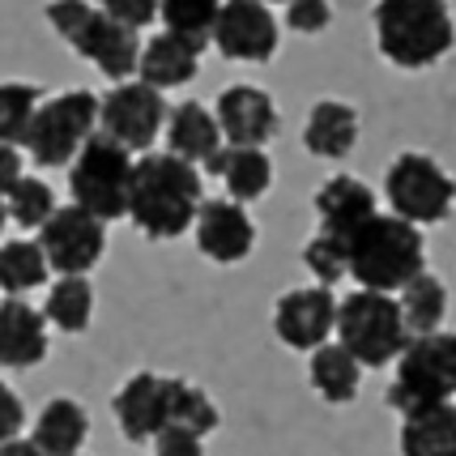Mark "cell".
Here are the masks:
<instances>
[{
    "mask_svg": "<svg viewBox=\"0 0 456 456\" xmlns=\"http://www.w3.org/2000/svg\"><path fill=\"white\" fill-rule=\"evenodd\" d=\"M200 171L179 162L175 154H141L133 159V183H128V214L145 239L167 243L192 231L200 209Z\"/></svg>",
    "mask_w": 456,
    "mask_h": 456,
    "instance_id": "6da1fadb",
    "label": "cell"
},
{
    "mask_svg": "<svg viewBox=\"0 0 456 456\" xmlns=\"http://www.w3.org/2000/svg\"><path fill=\"white\" fill-rule=\"evenodd\" d=\"M341 248H346V278H354L358 290L393 295L410 286L418 273H427L422 231L393 214H371L358 231L341 239Z\"/></svg>",
    "mask_w": 456,
    "mask_h": 456,
    "instance_id": "7a4b0ae2",
    "label": "cell"
},
{
    "mask_svg": "<svg viewBox=\"0 0 456 456\" xmlns=\"http://www.w3.org/2000/svg\"><path fill=\"white\" fill-rule=\"evenodd\" d=\"M376 47L388 64L422 73L456 47V21L448 0H376Z\"/></svg>",
    "mask_w": 456,
    "mask_h": 456,
    "instance_id": "3957f363",
    "label": "cell"
},
{
    "mask_svg": "<svg viewBox=\"0 0 456 456\" xmlns=\"http://www.w3.org/2000/svg\"><path fill=\"white\" fill-rule=\"evenodd\" d=\"M43 13H47V26H52L81 60H90L102 77H111L116 86L119 81H133L137 56H141L137 30L111 21L102 9H94L90 0H52Z\"/></svg>",
    "mask_w": 456,
    "mask_h": 456,
    "instance_id": "277c9868",
    "label": "cell"
},
{
    "mask_svg": "<svg viewBox=\"0 0 456 456\" xmlns=\"http://www.w3.org/2000/svg\"><path fill=\"white\" fill-rule=\"evenodd\" d=\"M456 397V333H422L410 338L397 354V376L388 384V405L401 418L427 405H444Z\"/></svg>",
    "mask_w": 456,
    "mask_h": 456,
    "instance_id": "5b68a950",
    "label": "cell"
},
{
    "mask_svg": "<svg viewBox=\"0 0 456 456\" xmlns=\"http://www.w3.org/2000/svg\"><path fill=\"white\" fill-rule=\"evenodd\" d=\"M338 346L354 358L358 367H388L405 350V320H401L397 295H376V290H354L338 303Z\"/></svg>",
    "mask_w": 456,
    "mask_h": 456,
    "instance_id": "8992f818",
    "label": "cell"
},
{
    "mask_svg": "<svg viewBox=\"0 0 456 456\" xmlns=\"http://www.w3.org/2000/svg\"><path fill=\"white\" fill-rule=\"evenodd\" d=\"M128 183H133V154L102 133H94L69 162V197L102 226L128 214Z\"/></svg>",
    "mask_w": 456,
    "mask_h": 456,
    "instance_id": "52a82bcc",
    "label": "cell"
},
{
    "mask_svg": "<svg viewBox=\"0 0 456 456\" xmlns=\"http://www.w3.org/2000/svg\"><path fill=\"white\" fill-rule=\"evenodd\" d=\"M94 133H99V94L64 90V94H52L39 102L21 150L39 167H69Z\"/></svg>",
    "mask_w": 456,
    "mask_h": 456,
    "instance_id": "ba28073f",
    "label": "cell"
},
{
    "mask_svg": "<svg viewBox=\"0 0 456 456\" xmlns=\"http://www.w3.org/2000/svg\"><path fill=\"white\" fill-rule=\"evenodd\" d=\"M384 197L393 205V218L410 226H436L448 222L456 209V179L436 159L405 150L384 171Z\"/></svg>",
    "mask_w": 456,
    "mask_h": 456,
    "instance_id": "9c48e42d",
    "label": "cell"
},
{
    "mask_svg": "<svg viewBox=\"0 0 456 456\" xmlns=\"http://www.w3.org/2000/svg\"><path fill=\"white\" fill-rule=\"evenodd\" d=\"M167 99L141 81H119L99 99V133L124 145L128 154H150L167 128Z\"/></svg>",
    "mask_w": 456,
    "mask_h": 456,
    "instance_id": "30bf717a",
    "label": "cell"
},
{
    "mask_svg": "<svg viewBox=\"0 0 456 456\" xmlns=\"http://www.w3.org/2000/svg\"><path fill=\"white\" fill-rule=\"evenodd\" d=\"M35 243L47 269H56L60 278H86L107 252V226L77 205H64V209L56 205V214L39 226Z\"/></svg>",
    "mask_w": 456,
    "mask_h": 456,
    "instance_id": "8fae6325",
    "label": "cell"
},
{
    "mask_svg": "<svg viewBox=\"0 0 456 456\" xmlns=\"http://www.w3.org/2000/svg\"><path fill=\"white\" fill-rule=\"evenodd\" d=\"M278 18L269 13V4L260 0H222L218 21L209 43L218 47L226 60H243V64H265L278 52Z\"/></svg>",
    "mask_w": 456,
    "mask_h": 456,
    "instance_id": "7c38bea8",
    "label": "cell"
},
{
    "mask_svg": "<svg viewBox=\"0 0 456 456\" xmlns=\"http://www.w3.org/2000/svg\"><path fill=\"white\" fill-rule=\"evenodd\" d=\"M333 324H338V295L329 286H298L286 290L273 307V333L281 346L290 350H320L324 341L333 338Z\"/></svg>",
    "mask_w": 456,
    "mask_h": 456,
    "instance_id": "4fadbf2b",
    "label": "cell"
},
{
    "mask_svg": "<svg viewBox=\"0 0 456 456\" xmlns=\"http://www.w3.org/2000/svg\"><path fill=\"white\" fill-rule=\"evenodd\" d=\"M218 133L231 150H265L278 137V102L260 86H226L214 107Z\"/></svg>",
    "mask_w": 456,
    "mask_h": 456,
    "instance_id": "5bb4252c",
    "label": "cell"
},
{
    "mask_svg": "<svg viewBox=\"0 0 456 456\" xmlns=\"http://www.w3.org/2000/svg\"><path fill=\"white\" fill-rule=\"evenodd\" d=\"M192 235H197V248L214 265H239V260L252 256V248H256V226L248 218V209L226 197L200 200Z\"/></svg>",
    "mask_w": 456,
    "mask_h": 456,
    "instance_id": "9a60e30c",
    "label": "cell"
},
{
    "mask_svg": "<svg viewBox=\"0 0 456 456\" xmlns=\"http://www.w3.org/2000/svg\"><path fill=\"white\" fill-rule=\"evenodd\" d=\"M111 414L119 422V436L133 444H150L167 427V376L159 371H137L119 384L111 397Z\"/></svg>",
    "mask_w": 456,
    "mask_h": 456,
    "instance_id": "2e32d148",
    "label": "cell"
},
{
    "mask_svg": "<svg viewBox=\"0 0 456 456\" xmlns=\"http://www.w3.org/2000/svg\"><path fill=\"white\" fill-rule=\"evenodd\" d=\"M47 358V320L26 298H0V367L30 371Z\"/></svg>",
    "mask_w": 456,
    "mask_h": 456,
    "instance_id": "e0dca14e",
    "label": "cell"
},
{
    "mask_svg": "<svg viewBox=\"0 0 456 456\" xmlns=\"http://www.w3.org/2000/svg\"><path fill=\"white\" fill-rule=\"evenodd\" d=\"M379 214L376 209V192L362 183L358 175H329L316 192V218L320 231L333 239H346L350 231H358L362 222Z\"/></svg>",
    "mask_w": 456,
    "mask_h": 456,
    "instance_id": "ac0fdd59",
    "label": "cell"
},
{
    "mask_svg": "<svg viewBox=\"0 0 456 456\" xmlns=\"http://www.w3.org/2000/svg\"><path fill=\"white\" fill-rule=\"evenodd\" d=\"M167 150L179 162H188V167H200V162L214 159L222 150V133L214 111L197 99H183L179 107H171L167 111Z\"/></svg>",
    "mask_w": 456,
    "mask_h": 456,
    "instance_id": "d6986e66",
    "label": "cell"
},
{
    "mask_svg": "<svg viewBox=\"0 0 456 456\" xmlns=\"http://www.w3.org/2000/svg\"><path fill=\"white\" fill-rule=\"evenodd\" d=\"M200 69V52L192 43L175 39V35H167L159 30L154 39L141 43V56H137V81L141 86H150V90H175V86H188V81L197 77Z\"/></svg>",
    "mask_w": 456,
    "mask_h": 456,
    "instance_id": "ffe728a7",
    "label": "cell"
},
{
    "mask_svg": "<svg viewBox=\"0 0 456 456\" xmlns=\"http://www.w3.org/2000/svg\"><path fill=\"white\" fill-rule=\"evenodd\" d=\"M205 171L226 183V200H235V205H252V200H260L273 188V162H269L265 150H231V145H222L218 154L205 162Z\"/></svg>",
    "mask_w": 456,
    "mask_h": 456,
    "instance_id": "44dd1931",
    "label": "cell"
},
{
    "mask_svg": "<svg viewBox=\"0 0 456 456\" xmlns=\"http://www.w3.org/2000/svg\"><path fill=\"white\" fill-rule=\"evenodd\" d=\"M90 436V414L73 397H52L35 418V448L43 456H81Z\"/></svg>",
    "mask_w": 456,
    "mask_h": 456,
    "instance_id": "7402d4cb",
    "label": "cell"
},
{
    "mask_svg": "<svg viewBox=\"0 0 456 456\" xmlns=\"http://www.w3.org/2000/svg\"><path fill=\"white\" fill-rule=\"evenodd\" d=\"M303 145L316 159H346L358 145V111L341 99H320L312 107V116H307Z\"/></svg>",
    "mask_w": 456,
    "mask_h": 456,
    "instance_id": "603a6c76",
    "label": "cell"
},
{
    "mask_svg": "<svg viewBox=\"0 0 456 456\" xmlns=\"http://www.w3.org/2000/svg\"><path fill=\"white\" fill-rule=\"evenodd\" d=\"M401 456H456V405H427L401 418Z\"/></svg>",
    "mask_w": 456,
    "mask_h": 456,
    "instance_id": "cb8c5ba5",
    "label": "cell"
},
{
    "mask_svg": "<svg viewBox=\"0 0 456 456\" xmlns=\"http://www.w3.org/2000/svg\"><path fill=\"white\" fill-rule=\"evenodd\" d=\"M307 379L329 405H350L358 397V384H362V367L341 350L338 341H324L320 350H312Z\"/></svg>",
    "mask_w": 456,
    "mask_h": 456,
    "instance_id": "d4e9b609",
    "label": "cell"
},
{
    "mask_svg": "<svg viewBox=\"0 0 456 456\" xmlns=\"http://www.w3.org/2000/svg\"><path fill=\"white\" fill-rule=\"evenodd\" d=\"M397 307L405 320V333L422 338V333H439L444 316H448V286L436 273H418L410 286L397 290Z\"/></svg>",
    "mask_w": 456,
    "mask_h": 456,
    "instance_id": "484cf974",
    "label": "cell"
},
{
    "mask_svg": "<svg viewBox=\"0 0 456 456\" xmlns=\"http://www.w3.org/2000/svg\"><path fill=\"white\" fill-rule=\"evenodd\" d=\"M218 422H222L218 405L200 384L183 376H167V427H183L197 439H205L218 431Z\"/></svg>",
    "mask_w": 456,
    "mask_h": 456,
    "instance_id": "4316f807",
    "label": "cell"
},
{
    "mask_svg": "<svg viewBox=\"0 0 456 456\" xmlns=\"http://www.w3.org/2000/svg\"><path fill=\"white\" fill-rule=\"evenodd\" d=\"M43 320L60 333H86L94 320V286L90 278H56L43 303Z\"/></svg>",
    "mask_w": 456,
    "mask_h": 456,
    "instance_id": "83f0119b",
    "label": "cell"
},
{
    "mask_svg": "<svg viewBox=\"0 0 456 456\" xmlns=\"http://www.w3.org/2000/svg\"><path fill=\"white\" fill-rule=\"evenodd\" d=\"M47 260H43L35 239H9L0 243V290L9 298H21L26 290H39L47 281Z\"/></svg>",
    "mask_w": 456,
    "mask_h": 456,
    "instance_id": "f1b7e54d",
    "label": "cell"
},
{
    "mask_svg": "<svg viewBox=\"0 0 456 456\" xmlns=\"http://www.w3.org/2000/svg\"><path fill=\"white\" fill-rule=\"evenodd\" d=\"M218 9L222 0H159V21L167 26V35L205 52L209 35H214V21H218Z\"/></svg>",
    "mask_w": 456,
    "mask_h": 456,
    "instance_id": "f546056e",
    "label": "cell"
},
{
    "mask_svg": "<svg viewBox=\"0 0 456 456\" xmlns=\"http://www.w3.org/2000/svg\"><path fill=\"white\" fill-rule=\"evenodd\" d=\"M43 90L35 81H0V145H13L21 150L26 128L39 111Z\"/></svg>",
    "mask_w": 456,
    "mask_h": 456,
    "instance_id": "4dcf8cb0",
    "label": "cell"
},
{
    "mask_svg": "<svg viewBox=\"0 0 456 456\" xmlns=\"http://www.w3.org/2000/svg\"><path fill=\"white\" fill-rule=\"evenodd\" d=\"M4 209H9V222H18L26 231H39L43 222L56 214V197L52 188L35 175H21L9 192H4Z\"/></svg>",
    "mask_w": 456,
    "mask_h": 456,
    "instance_id": "1f68e13d",
    "label": "cell"
},
{
    "mask_svg": "<svg viewBox=\"0 0 456 456\" xmlns=\"http://www.w3.org/2000/svg\"><path fill=\"white\" fill-rule=\"evenodd\" d=\"M303 265L312 269L316 286H338L346 278V248H341V239L316 231V235L303 243Z\"/></svg>",
    "mask_w": 456,
    "mask_h": 456,
    "instance_id": "d6a6232c",
    "label": "cell"
},
{
    "mask_svg": "<svg viewBox=\"0 0 456 456\" xmlns=\"http://www.w3.org/2000/svg\"><path fill=\"white\" fill-rule=\"evenodd\" d=\"M333 21V4L329 0H290L286 4V26L295 35H324Z\"/></svg>",
    "mask_w": 456,
    "mask_h": 456,
    "instance_id": "836d02e7",
    "label": "cell"
},
{
    "mask_svg": "<svg viewBox=\"0 0 456 456\" xmlns=\"http://www.w3.org/2000/svg\"><path fill=\"white\" fill-rule=\"evenodd\" d=\"M99 9L111 21L128 26V30H141V26L159 21V0H99Z\"/></svg>",
    "mask_w": 456,
    "mask_h": 456,
    "instance_id": "e575fe53",
    "label": "cell"
},
{
    "mask_svg": "<svg viewBox=\"0 0 456 456\" xmlns=\"http://www.w3.org/2000/svg\"><path fill=\"white\" fill-rule=\"evenodd\" d=\"M150 444H154V456H205V439H197L183 427H162Z\"/></svg>",
    "mask_w": 456,
    "mask_h": 456,
    "instance_id": "d590c367",
    "label": "cell"
},
{
    "mask_svg": "<svg viewBox=\"0 0 456 456\" xmlns=\"http://www.w3.org/2000/svg\"><path fill=\"white\" fill-rule=\"evenodd\" d=\"M21 427H26V405L21 397L0 379V444H9V439L21 436Z\"/></svg>",
    "mask_w": 456,
    "mask_h": 456,
    "instance_id": "8d00e7d4",
    "label": "cell"
},
{
    "mask_svg": "<svg viewBox=\"0 0 456 456\" xmlns=\"http://www.w3.org/2000/svg\"><path fill=\"white\" fill-rule=\"evenodd\" d=\"M21 179V154L13 145H0V197Z\"/></svg>",
    "mask_w": 456,
    "mask_h": 456,
    "instance_id": "74e56055",
    "label": "cell"
},
{
    "mask_svg": "<svg viewBox=\"0 0 456 456\" xmlns=\"http://www.w3.org/2000/svg\"><path fill=\"white\" fill-rule=\"evenodd\" d=\"M0 456H43V452L35 448V439L18 436V439H9V444H0Z\"/></svg>",
    "mask_w": 456,
    "mask_h": 456,
    "instance_id": "f35d334b",
    "label": "cell"
},
{
    "mask_svg": "<svg viewBox=\"0 0 456 456\" xmlns=\"http://www.w3.org/2000/svg\"><path fill=\"white\" fill-rule=\"evenodd\" d=\"M9 226V209H4V197H0V231Z\"/></svg>",
    "mask_w": 456,
    "mask_h": 456,
    "instance_id": "ab89813d",
    "label": "cell"
},
{
    "mask_svg": "<svg viewBox=\"0 0 456 456\" xmlns=\"http://www.w3.org/2000/svg\"><path fill=\"white\" fill-rule=\"evenodd\" d=\"M260 4H290V0H260Z\"/></svg>",
    "mask_w": 456,
    "mask_h": 456,
    "instance_id": "60d3db41",
    "label": "cell"
},
{
    "mask_svg": "<svg viewBox=\"0 0 456 456\" xmlns=\"http://www.w3.org/2000/svg\"><path fill=\"white\" fill-rule=\"evenodd\" d=\"M452 405H456V397H452Z\"/></svg>",
    "mask_w": 456,
    "mask_h": 456,
    "instance_id": "b9f144b4",
    "label": "cell"
}]
</instances>
